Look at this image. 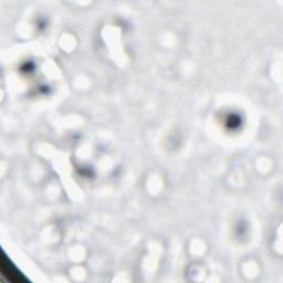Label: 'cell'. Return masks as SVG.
<instances>
[{
	"label": "cell",
	"mask_w": 283,
	"mask_h": 283,
	"mask_svg": "<svg viewBox=\"0 0 283 283\" xmlns=\"http://www.w3.org/2000/svg\"><path fill=\"white\" fill-rule=\"evenodd\" d=\"M1 271H2V275L4 277L8 278V280H10L12 282H21V281H25L26 279L22 275H18L16 269L13 268V266L11 264H9V260L4 257H2L1 260Z\"/></svg>",
	"instance_id": "6da1fadb"
}]
</instances>
